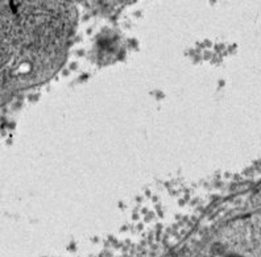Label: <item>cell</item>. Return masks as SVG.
<instances>
[{
	"instance_id": "cell-1",
	"label": "cell",
	"mask_w": 261,
	"mask_h": 257,
	"mask_svg": "<svg viewBox=\"0 0 261 257\" xmlns=\"http://www.w3.org/2000/svg\"><path fill=\"white\" fill-rule=\"evenodd\" d=\"M227 257H240V256H237V254H231V256H227Z\"/></svg>"
}]
</instances>
